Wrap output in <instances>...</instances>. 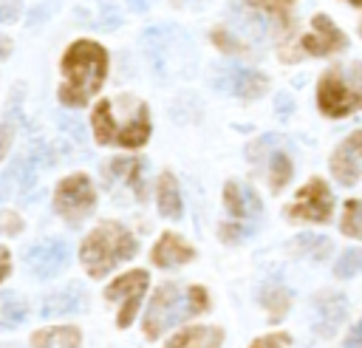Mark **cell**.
I'll list each match as a JSON object with an SVG mask.
<instances>
[{"instance_id":"8d00e7d4","label":"cell","mask_w":362,"mask_h":348,"mask_svg":"<svg viewBox=\"0 0 362 348\" xmlns=\"http://www.w3.org/2000/svg\"><path fill=\"white\" fill-rule=\"evenodd\" d=\"M173 3H195V0H173Z\"/></svg>"},{"instance_id":"836d02e7","label":"cell","mask_w":362,"mask_h":348,"mask_svg":"<svg viewBox=\"0 0 362 348\" xmlns=\"http://www.w3.org/2000/svg\"><path fill=\"white\" fill-rule=\"evenodd\" d=\"M345 345H362V323H356L351 328V334L345 337Z\"/></svg>"},{"instance_id":"9c48e42d","label":"cell","mask_w":362,"mask_h":348,"mask_svg":"<svg viewBox=\"0 0 362 348\" xmlns=\"http://www.w3.org/2000/svg\"><path fill=\"white\" fill-rule=\"evenodd\" d=\"M331 209H334V198L328 192V184L322 178H311L300 192L297 198L286 207V215L291 221H314V224H325L331 218Z\"/></svg>"},{"instance_id":"4dcf8cb0","label":"cell","mask_w":362,"mask_h":348,"mask_svg":"<svg viewBox=\"0 0 362 348\" xmlns=\"http://www.w3.org/2000/svg\"><path fill=\"white\" fill-rule=\"evenodd\" d=\"M8 147H11V124L6 119H0V161L6 158Z\"/></svg>"},{"instance_id":"7c38bea8","label":"cell","mask_w":362,"mask_h":348,"mask_svg":"<svg viewBox=\"0 0 362 348\" xmlns=\"http://www.w3.org/2000/svg\"><path fill=\"white\" fill-rule=\"evenodd\" d=\"M37 164L31 158H17L11 164V170L0 173V201H20L28 204L31 198H37L34 187H37V175H34Z\"/></svg>"},{"instance_id":"e575fe53","label":"cell","mask_w":362,"mask_h":348,"mask_svg":"<svg viewBox=\"0 0 362 348\" xmlns=\"http://www.w3.org/2000/svg\"><path fill=\"white\" fill-rule=\"evenodd\" d=\"M8 54H11V40L0 34V62H3V59H6Z\"/></svg>"},{"instance_id":"ba28073f","label":"cell","mask_w":362,"mask_h":348,"mask_svg":"<svg viewBox=\"0 0 362 348\" xmlns=\"http://www.w3.org/2000/svg\"><path fill=\"white\" fill-rule=\"evenodd\" d=\"M212 85L218 91L240 96V99H257V96L266 93L269 79L260 71H252V68H243V65H235V62H221L212 71Z\"/></svg>"},{"instance_id":"7a4b0ae2","label":"cell","mask_w":362,"mask_h":348,"mask_svg":"<svg viewBox=\"0 0 362 348\" xmlns=\"http://www.w3.org/2000/svg\"><path fill=\"white\" fill-rule=\"evenodd\" d=\"M93 136L99 144H122V147H141L150 136V113L147 105L139 99H124V116L116 113L113 99H102L90 116Z\"/></svg>"},{"instance_id":"484cf974","label":"cell","mask_w":362,"mask_h":348,"mask_svg":"<svg viewBox=\"0 0 362 348\" xmlns=\"http://www.w3.org/2000/svg\"><path fill=\"white\" fill-rule=\"evenodd\" d=\"M359 269H362V249H348V252L339 255V260L334 266V274L337 277H354Z\"/></svg>"},{"instance_id":"1f68e13d","label":"cell","mask_w":362,"mask_h":348,"mask_svg":"<svg viewBox=\"0 0 362 348\" xmlns=\"http://www.w3.org/2000/svg\"><path fill=\"white\" fill-rule=\"evenodd\" d=\"M255 345H291V340L286 334H269V337L255 340Z\"/></svg>"},{"instance_id":"8fae6325","label":"cell","mask_w":362,"mask_h":348,"mask_svg":"<svg viewBox=\"0 0 362 348\" xmlns=\"http://www.w3.org/2000/svg\"><path fill=\"white\" fill-rule=\"evenodd\" d=\"M147 280H150V277H147L144 269H133V272L116 277V280L105 289V297H107V300H122V311H119V317H116L119 328H127V325L133 323L136 308H139V303H141V297H144V291H147Z\"/></svg>"},{"instance_id":"5bb4252c","label":"cell","mask_w":362,"mask_h":348,"mask_svg":"<svg viewBox=\"0 0 362 348\" xmlns=\"http://www.w3.org/2000/svg\"><path fill=\"white\" fill-rule=\"evenodd\" d=\"M300 48L311 57H325V54L345 48V37L325 14H317L311 20V34H303V40H300Z\"/></svg>"},{"instance_id":"9a60e30c","label":"cell","mask_w":362,"mask_h":348,"mask_svg":"<svg viewBox=\"0 0 362 348\" xmlns=\"http://www.w3.org/2000/svg\"><path fill=\"white\" fill-rule=\"evenodd\" d=\"M141 175H144L141 158H113L105 167V181L107 184H127L139 201L144 198V178Z\"/></svg>"},{"instance_id":"83f0119b","label":"cell","mask_w":362,"mask_h":348,"mask_svg":"<svg viewBox=\"0 0 362 348\" xmlns=\"http://www.w3.org/2000/svg\"><path fill=\"white\" fill-rule=\"evenodd\" d=\"M0 232H3V235H17V232H23V218L14 215V212H8V209H0Z\"/></svg>"},{"instance_id":"5b68a950","label":"cell","mask_w":362,"mask_h":348,"mask_svg":"<svg viewBox=\"0 0 362 348\" xmlns=\"http://www.w3.org/2000/svg\"><path fill=\"white\" fill-rule=\"evenodd\" d=\"M317 105L325 116L342 119L362 108V62H348L322 74L317 85Z\"/></svg>"},{"instance_id":"4fadbf2b","label":"cell","mask_w":362,"mask_h":348,"mask_svg":"<svg viewBox=\"0 0 362 348\" xmlns=\"http://www.w3.org/2000/svg\"><path fill=\"white\" fill-rule=\"evenodd\" d=\"M331 173L339 184H354L362 178V130L351 133L331 156Z\"/></svg>"},{"instance_id":"f546056e","label":"cell","mask_w":362,"mask_h":348,"mask_svg":"<svg viewBox=\"0 0 362 348\" xmlns=\"http://www.w3.org/2000/svg\"><path fill=\"white\" fill-rule=\"evenodd\" d=\"M263 11H272V14H286L288 11V6L294 3V0H255Z\"/></svg>"},{"instance_id":"3957f363","label":"cell","mask_w":362,"mask_h":348,"mask_svg":"<svg viewBox=\"0 0 362 348\" xmlns=\"http://www.w3.org/2000/svg\"><path fill=\"white\" fill-rule=\"evenodd\" d=\"M136 249H139L136 238L122 224L105 221L96 229H90V235L82 240L79 260L90 277H105L113 266H119L122 260H130Z\"/></svg>"},{"instance_id":"7402d4cb","label":"cell","mask_w":362,"mask_h":348,"mask_svg":"<svg viewBox=\"0 0 362 348\" xmlns=\"http://www.w3.org/2000/svg\"><path fill=\"white\" fill-rule=\"evenodd\" d=\"M291 173H294L291 156H288L283 147H277V150L269 156V187H272L274 192H280V190L288 184Z\"/></svg>"},{"instance_id":"44dd1931","label":"cell","mask_w":362,"mask_h":348,"mask_svg":"<svg viewBox=\"0 0 362 348\" xmlns=\"http://www.w3.org/2000/svg\"><path fill=\"white\" fill-rule=\"evenodd\" d=\"M223 342V331L221 328H204V325H195V328H184L178 331L175 337H170V345H221Z\"/></svg>"},{"instance_id":"6da1fadb","label":"cell","mask_w":362,"mask_h":348,"mask_svg":"<svg viewBox=\"0 0 362 348\" xmlns=\"http://www.w3.org/2000/svg\"><path fill=\"white\" fill-rule=\"evenodd\" d=\"M59 102L65 108H82L107 76V51L93 40H76L62 57Z\"/></svg>"},{"instance_id":"8992f818","label":"cell","mask_w":362,"mask_h":348,"mask_svg":"<svg viewBox=\"0 0 362 348\" xmlns=\"http://www.w3.org/2000/svg\"><path fill=\"white\" fill-rule=\"evenodd\" d=\"M96 207V190L85 173H74L62 178L54 190V209L68 224H82Z\"/></svg>"},{"instance_id":"603a6c76","label":"cell","mask_w":362,"mask_h":348,"mask_svg":"<svg viewBox=\"0 0 362 348\" xmlns=\"http://www.w3.org/2000/svg\"><path fill=\"white\" fill-rule=\"evenodd\" d=\"M34 345H65V348H74L82 342V334L79 328L74 325H59V328H42L31 337Z\"/></svg>"},{"instance_id":"2e32d148","label":"cell","mask_w":362,"mask_h":348,"mask_svg":"<svg viewBox=\"0 0 362 348\" xmlns=\"http://www.w3.org/2000/svg\"><path fill=\"white\" fill-rule=\"evenodd\" d=\"M85 289L79 283H71V286H62L57 291H51L45 300H42V308L40 314L42 317H57V314H74L79 308H85Z\"/></svg>"},{"instance_id":"d6a6232c","label":"cell","mask_w":362,"mask_h":348,"mask_svg":"<svg viewBox=\"0 0 362 348\" xmlns=\"http://www.w3.org/2000/svg\"><path fill=\"white\" fill-rule=\"evenodd\" d=\"M8 272H11V255L6 246H0V283L8 277Z\"/></svg>"},{"instance_id":"cb8c5ba5","label":"cell","mask_w":362,"mask_h":348,"mask_svg":"<svg viewBox=\"0 0 362 348\" xmlns=\"http://www.w3.org/2000/svg\"><path fill=\"white\" fill-rule=\"evenodd\" d=\"M232 17H235V23H238V31H240V34H252L255 40H260V37H263L266 25H263V20H260V14H257V11H246L240 3H235V6H232Z\"/></svg>"},{"instance_id":"ffe728a7","label":"cell","mask_w":362,"mask_h":348,"mask_svg":"<svg viewBox=\"0 0 362 348\" xmlns=\"http://www.w3.org/2000/svg\"><path fill=\"white\" fill-rule=\"evenodd\" d=\"M28 317V306L14 291H0V328H17Z\"/></svg>"},{"instance_id":"277c9868","label":"cell","mask_w":362,"mask_h":348,"mask_svg":"<svg viewBox=\"0 0 362 348\" xmlns=\"http://www.w3.org/2000/svg\"><path fill=\"white\" fill-rule=\"evenodd\" d=\"M209 303L206 291L201 286H189V289H181L178 283H164L158 286V291L153 294L150 306H147V314H144V334L150 340L161 337L170 325L204 311Z\"/></svg>"},{"instance_id":"74e56055","label":"cell","mask_w":362,"mask_h":348,"mask_svg":"<svg viewBox=\"0 0 362 348\" xmlns=\"http://www.w3.org/2000/svg\"><path fill=\"white\" fill-rule=\"evenodd\" d=\"M351 3H354V6H362V0H351Z\"/></svg>"},{"instance_id":"ac0fdd59","label":"cell","mask_w":362,"mask_h":348,"mask_svg":"<svg viewBox=\"0 0 362 348\" xmlns=\"http://www.w3.org/2000/svg\"><path fill=\"white\" fill-rule=\"evenodd\" d=\"M156 201H158V212L164 215V218H181V209H184V204H181V192H178V181H175V175L173 173H161V178H158V192H156Z\"/></svg>"},{"instance_id":"d6986e66","label":"cell","mask_w":362,"mask_h":348,"mask_svg":"<svg viewBox=\"0 0 362 348\" xmlns=\"http://www.w3.org/2000/svg\"><path fill=\"white\" fill-rule=\"evenodd\" d=\"M345 297H337V294H325L322 300H320V306H317V314H320V320H317V325L314 328H320V334H331L342 320H345Z\"/></svg>"},{"instance_id":"e0dca14e","label":"cell","mask_w":362,"mask_h":348,"mask_svg":"<svg viewBox=\"0 0 362 348\" xmlns=\"http://www.w3.org/2000/svg\"><path fill=\"white\" fill-rule=\"evenodd\" d=\"M195 257V249L189 243H184L175 232H164L158 238V243L153 246V263L161 266V269H170V266H178V263H187Z\"/></svg>"},{"instance_id":"52a82bcc","label":"cell","mask_w":362,"mask_h":348,"mask_svg":"<svg viewBox=\"0 0 362 348\" xmlns=\"http://www.w3.org/2000/svg\"><path fill=\"white\" fill-rule=\"evenodd\" d=\"M223 204H226V209L232 215V224L221 226V238L223 240H238L240 235L252 232V226L260 221V212H263L260 198L249 187H243L238 181H229L223 187Z\"/></svg>"},{"instance_id":"f1b7e54d","label":"cell","mask_w":362,"mask_h":348,"mask_svg":"<svg viewBox=\"0 0 362 348\" xmlns=\"http://www.w3.org/2000/svg\"><path fill=\"white\" fill-rule=\"evenodd\" d=\"M20 17V3L17 0H0V23H11Z\"/></svg>"},{"instance_id":"d4e9b609","label":"cell","mask_w":362,"mask_h":348,"mask_svg":"<svg viewBox=\"0 0 362 348\" xmlns=\"http://www.w3.org/2000/svg\"><path fill=\"white\" fill-rule=\"evenodd\" d=\"M339 229L348 235V238H362V201H348L345 209H342V224Z\"/></svg>"},{"instance_id":"4316f807","label":"cell","mask_w":362,"mask_h":348,"mask_svg":"<svg viewBox=\"0 0 362 348\" xmlns=\"http://www.w3.org/2000/svg\"><path fill=\"white\" fill-rule=\"evenodd\" d=\"M263 303H266V308L272 303H277L274 306V317H280L286 311V306H288V294H286V289H280V283H272V286L263 289Z\"/></svg>"},{"instance_id":"d590c367","label":"cell","mask_w":362,"mask_h":348,"mask_svg":"<svg viewBox=\"0 0 362 348\" xmlns=\"http://www.w3.org/2000/svg\"><path fill=\"white\" fill-rule=\"evenodd\" d=\"M127 3H130L136 11H147V6H150V0H127Z\"/></svg>"},{"instance_id":"30bf717a","label":"cell","mask_w":362,"mask_h":348,"mask_svg":"<svg viewBox=\"0 0 362 348\" xmlns=\"http://www.w3.org/2000/svg\"><path fill=\"white\" fill-rule=\"evenodd\" d=\"M68 260H71V246L62 238H48L25 249V266L40 280L57 277L68 266Z\"/></svg>"}]
</instances>
